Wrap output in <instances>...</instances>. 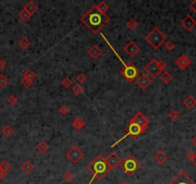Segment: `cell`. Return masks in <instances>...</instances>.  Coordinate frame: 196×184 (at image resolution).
<instances>
[{"label": "cell", "mask_w": 196, "mask_h": 184, "mask_svg": "<svg viewBox=\"0 0 196 184\" xmlns=\"http://www.w3.org/2000/svg\"><path fill=\"white\" fill-rule=\"evenodd\" d=\"M7 66V62L4 60H0V69H4Z\"/></svg>", "instance_id": "44"}, {"label": "cell", "mask_w": 196, "mask_h": 184, "mask_svg": "<svg viewBox=\"0 0 196 184\" xmlns=\"http://www.w3.org/2000/svg\"><path fill=\"white\" fill-rule=\"evenodd\" d=\"M22 78H26V79H29L31 80V81H34V79L36 78V73L31 69H28L26 70L24 73H23V76Z\"/></svg>", "instance_id": "29"}, {"label": "cell", "mask_w": 196, "mask_h": 184, "mask_svg": "<svg viewBox=\"0 0 196 184\" xmlns=\"http://www.w3.org/2000/svg\"><path fill=\"white\" fill-rule=\"evenodd\" d=\"M23 9H24L27 13H29L31 15H33L38 10V6L34 1L30 0V1H28L26 3V5L24 6V8H23Z\"/></svg>", "instance_id": "18"}, {"label": "cell", "mask_w": 196, "mask_h": 184, "mask_svg": "<svg viewBox=\"0 0 196 184\" xmlns=\"http://www.w3.org/2000/svg\"><path fill=\"white\" fill-rule=\"evenodd\" d=\"M168 117L172 120V121H176V120L180 117V114H179V112H178L177 110L173 109V110H171L170 112H169Z\"/></svg>", "instance_id": "34"}, {"label": "cell", "mask_w": 196, "mask_h": 184, "mask_svg": "<svg viewBox=\"0 0 196 184\" xmlns=\"http://www.w3.org/2000/svg\"><path fill=\"white\" fill-rule=\"evenodd\" d=\"M184 105L187 108H193L196 106V99L191 95H187L186 97L184 100Z\"/></svg>", "instance_id": "19"}, {"label": "cell", "mask_w": 196, "mask_h": 184, "mask_svg": "<svg viewBox=\"0 0 196 184\" xmlns=\"http://www.w3.org/2000/svg\"><path fill=\"white\" fill-rule=\"evenodd\" d=\"M59 112H60L62 115H66V114L69 112V108H68L67 106L62 105V106H61L60 108H59Z\"/></svg>", "instance_id": "38"}, {"label": "cell", "mask_w": 196, "mask_h": 184, "mask_svg": "<svg viewBox=\"0 0 196 184\" xmlns=\"http://www.w3.org/2000/svg\"><path fill=\"white\" fill-rule=\"evenodd\" d=\"M9 83V80L8 78L4 75V74H0V87H4L8 84Z\"/></svg>", "instance_id": "36"}, {"label": "cell", "mask_w": 196, "mask_h": 184, "mask_svg": "<svg viewBox=\"0 0 196 184\" xmlns=\"http://www.w3.org/2000/svg\"><path fill=\"white\" fill-rule=\"evenodd\" d=\"M166 48L168 51H173L175 49V43L171 41H168L166 42Z\"/></svg>", "instance_id": "39"}, {"label": "cell", "mask_w": 196, "mask_h": 184, "mask_svg": "<svg viewBox=\"0 0 196 184\" xmlns=\"http://www.w3.org/2000/svg\"><path fill=\"white\" fill-rule=\"evenodd\" d=\"M145 41L149 43V45L152 46L154 49H159V48L167 41V37L162 33V31L155 27L152 29L150 33H148L145 37Z\"/></svg>", "instance_id": "4"}, {"label": "cell", "mask_w": 196, "mask_h": 184, "mask_svg": "<svg viewBox=\"0 0 196 184\" xmlns=\"http://www.w3.org/2000/svg\"><path fill=\"white\" fill-rule=\"evenodd\" d=\"M96 6V8H97V10L99 11V12H101L102 14H106V12L109 10V5L106 3V2H104V1H101V2H99L98 4H96L95 5Z\"/></svg>", "instance_id": "26"}, {"label": "cell", "mask_w": 196, "mask_h": 184, "mask_svg": "<svg viewBox=\"0 0 196 184\" xmlns=\"http://www.w3.org/2000/svg\"><path fill=\"white\" fill-rule=\"evenodd\" d=\"M195 153L194 151H187V154L186 155V158L189 159L190 161H192L193 160V158H194V156H195Z\"/></svg>", "instance_id": "41"}, {"label": "cell", "mask_w": 196, "mask_h": 184, "mask_svg": "<svg viewBox=\"0 0 196 184\" xmlns=\"http://www.w3.org/2000/svg\"><path fill=\"white\" fill-rule=\"evenodd\" d=\"M18 45L19 47L21 48V49L23 50H26L29 48V46L31 45V41H30V39L27 38L26 37H23L22 38L19 39V41H18Z\"/></svg>", "instance_id": "22"}, {"label": "cell", "mask_w": 196, "mask_h": 184, "mask_svg": "<svg viewBox=\"0 0 196 184\" xmlns=\"http://www.w3.org/2000/svg\"><path fill=\"white\" fill-rule=\"evenodd\" d=\"M153 157H154V160L156 161V163L159 165H163L168 159V156L164 154L162 151H160L158 153H156Z\"/></svg>", "instance_id": "17"}, {"label": "cell", "mask_w": 196, "mask_h": 184, "mask_svg": "<svg viewBox=\"0 0 196 184\" xmlns=\"http://www.w3.org/2000/svg\"><path fill=\"white\" fill-rule=\"evenodd\" d=\"M119 167L125 174L131 177L140 169V163L132 155H130L121 161Z\"/></svg>", "instance_id": "6"}, {"label": "cell", "mask_w": 196, "mask_h": 184, "mask_svg": "<svg viewBox=\"0 0 196 184\" xmlns=\"http://www.w3.org/2000/svg\"><path fill=\"white\" fill-rule=\"evenodd\" d=\"M129 123H134V124H137L138 125L139 127H143V129H147V126L149 125V120L148 118L143 115L142 112H140V111H138V112H137L134 116H133L131 119Z\"/></svg>", "instance_id": "9"}, {"label": "cell", "mask_w": 196, "mask_h": 184, "mask_svg": "<svg viewBox=\"0 0 196 184\" xmlns=\"http://www.w3.org/2000/svg\"><path fill=\"white\" fill-rule=\"evenodd\" d=\"M14 133V127L10 125H6L2 129V134L6 137H11Z\"/></svg>", "instance_id": "23"}, {"label": "cell", "mask_w": 196, "mask_h": 184, "mask_svg": "<svg viewBox=\"0 0 196 184\" xmlns=\"http://www.w3.org/2000/svg\"><path fill=\"white\" fill-rule=\"evenodd\" d=\"M181 25L186 31H191L196 26V20L191 17V15H186L181 20Z\"/></svg>", "instance_id": "14"}, {"label": "cell", "mask_w": 196, "mask_h": 184, "mask_svg": "<svg viewBox=\"0 0 196 184\" xmlns=\"http://www.w3.org/2000/svg\"><path fill=\"white\" fill-rule=\"evenodd\" d=\"M20 168L22 169V171L26 173V174H29L31 173L33 170H34V164L32 161H30V160H25L24 162H23L20 166Z\"/></svg>", "instance_id": "20"}, {"label": "cell", "mask_w": 196, "mask_h": 184, "mask_svg": "<svg viewBox=\"0 0 196 184\" xmlns=\"http://www.w3.org/2000/svg\"><path fill=\"white\" fill-rule=\"evenodd\" d=\"M88 53H89V55L90 56V57L93 59V60H97L98 58H100L101 56H102V54H103V51H102V49L99 47V46H97V45H92L90 49H89V51H88Z\"/></svg>", "instance_id": "16"}, {"label": "cell", "mask_w": 196, "mask_h": 184, "mask_svg": "<svg viewBox=\"0 0 196 184\" xmlns=\"http://www.w3.org/2000/svg\"><path fill=\"white\" fill-rule=\"evenodd\" d=\"M110 20L111 18H109V15L99 12L95 5H93L80 18V21L92 34H98L103 27L110 22Z\"/></svg>", "instance_id": "1"}, {"label": "cell", "mask_w": 196, "mask_h": 184, "mask_svg": "<svg viewBox=\"0 0 196 184\" xmlns=\"http://www.w3.org/2000/svg\"><path fill=\"white\" fill-rule=\"evenodd\" d=\"M77 82L79 84H84L86 81H87V77H86V75L84 73H80L79 75L77 76Z\"/></svg>", "instance_id": "40"}, {"label": "cell", "mask_w": 196, "mask_h": 184, "mask_svg": "<svg viewBox=\"0 0 196 184\" xmlns=\"http://www.w3.org/2000/svg\"><path fill=\"white\" fill-rule=\"evenodd\" d=\"M160 78H161V80H162V81L164 84H169L172 81V78H173V77H172V75L169 73V72L164 71V72H162V73L161 74Z\"/></svg>", "instance_id": "25"}, {"label": "cell", "mask_w": 196, "mask_h": 184, "mask_svg": "<svg viewBox=\"0 0 196 184\" xmlns=\"http://www.w3.org/2000/svg\"><path fill=\"white\" fill-rule=\"evenodd\" d=\"M126 25H127V27L130 29V30H135L137 27H138V21L137 20H135V19H130V20H128L127 21V23H126Z\"/></svg>", "instance_id": "31"}, {"label": "cell", "mask_w": 196, "mask_h": 184, "mask_svg": "<svg viewBox=\"0 0 196 184\" xmlns=\"http://www.w3.org/2000/svg\"><path fill=\"white\" fill-rule=\"evenodd\" d=\"M62 86L65 87V88H69V87L72 85V80L70 79L69 77H66L65 79H62Z\"/></svg>", "instance_id": "30"}, {"label": "cell", "mask_w": 196, "mask_h": 184, "mask_svg": "<svg viewBox=\"0 0 196 184\" xmlns=\"http://www.w3.org/2000/svg\"><path fill=\"white\" fill-rule=\"evenodd\" d=\"M31 17H32V15H31L29 13H27L24 9H22V10L19 12V14H18V18H19L22 21H24V22H27V21L30 19Z\"/></svg>", "instance_id": "27"}, {"label": "cell", "mask_w": 196, "mask_h": 184, "mask_svg": "<svg viewBox=\"0 0 196 184\" xmlns=\"http://www.w3.org/2000/svg\"><path fill=\"white\" fill-rule=\"evenodd\" d=\"M105 161L106 163L108 164L109 168H110V170L113 171L114 169H115V168L117 166H119L120 163H121V158L117 155L116 154L114 153H111L108 156L105 157Z\"/></svg>", "instance_id": "11"}, {"label": "cell", "mask_w": 196, "mask_h": 184, "mask_svg": "<svg viewBox=\"0 0 196 184\" xmlns=\"http://www.w3.org/2000/svg\"><path fill=\"white\" fill-rule=\"evenodd\" d=\"M176 65H177V66L180 68V69H182V70H186L187 67L189 66H190L191 65V60L187 57L186 55H185V54H182L181 56H180V57L176 60Z\"/></svg>", "instance_id": "13"}, {"label": "cell", "mask_w": 196, "mask_h": 184, "mask_svg": "<svg viewBox=\"0 0 196 184\" xmlns=\"http://www.w3.org/2000/svg\"><path fill=\"white\" fill-rule=\"evenodd\" d=\"M168 184H196L184 171L180 172Z\"/></svg>", "instance_id": "10"}, {"label": "cell", "mask_w": 196, "mask_h": 184, "mask_svg": "<svg viewBox=\"0 0 196 184\" xmlns=\"http://www.w3.org/2000/svg\"><path fill=\"white\" fill-rule=\"evenodd\" d=\"M0 168H1V169H3L4 171L8 172V171L11 169V164L8 162V161H6V160H2L1 162H0Z\"/></svg>", "instance_id": "37"}, {"label": "cell", "mask_w": 196, "mask_h": 184, "mask_svg": "<svg viewBox=\"0 0 196 184\" xmlns=\"http://www.w3.org/2000/svg\"><path fill=\"white\" fill-rule=\"evenodd\" d=\"M71 91L75 96H79L84 92V88L81 86V84H74L71 88Z\"/></svg>", "instance_id": "28"}, {"label": "cell", "mask_w": 196, "mask_h": 184, "mask_svg": "<svg viewBox=\"0 0 196 184\" xmlns=\"http://www.w3.org/2000/svg\"><path fill=\"white\" fill-rule=\"evenodd\" d=\"M191 143H192V145L196 146V135H194V136L191 138Z\"/></svg>", "instance_id": "45"}, {"label": "cell", "mask_w": 196, "mask_h": 184, "mask_svg": "<svg viewBox=\"0 0 196 184\" xmlns=\"http://www.w3.org/2000/svg\"><path fill=\"white\" fill-rule=\"evenodd\" d=\"M124 52L128 55L129 58H134L135 56L140 51V47L135 41H129L123 48Z\"/></svg>", "instance_id": "12"}, {"label": "cell", "mask_w": 196, "mask_h": 184, "mask_svg": "<svg viewBox=\"0 0 196 184\" xmlns=\"http://www.w3.org/2000/svg\"><path fill=\"white\" fill-rule=\"evenodd\" d=\"M20 84L24 86L25 88H29V87L33 84V81H31V80L26 79V78H22L21 81H20Z\"/></svg>", "instance_id": "32"}, {"label": "cell", "mask_w": 196, "mask_h": 184, "mask_svg": "<svg viewBox=\"0 0 196 184\" xmlns=\"http://www.w3.org/2000/svg\"><path fill=\"white\" fill-rule=\"evenodd\" d=\"M48 150H49V145L45 141L40 142L37 146V151H40V153H42V154H45Z\"/></svg>", "instance_id": "24"}, {"label": "cell", "mask_w": 196, "mask_h": 184, "mask_svg": "<svg viewBox=\"0 0 196 184\" xmlns=\"http://www.w3.org/2000/svg\"><path fill=\"white\" fill-rule=\"evenodd\" d=\"M192 162V164L196 167V155H195V156H194V158H193V160L191 161Z\"/></svg>", "instance_id": "46"}, {"label": "cell", "mask_w": 196, "mask_h": 184, "mask_svg": "<svg viewBox=\"0 0 196 184\" xmlns=\"http://www.w3.org/2000/svg\"><path fill=\"white\" fill-rule=\"evenodd\" d=\"M66 156L73 164H77L85 156V154L83 153V151L78 146H72L66 151Z\"/></svg>", "instance_id": "8"}, {"label": "cell", "mask_w": 196, "mask_h": 184, "mask_svg": "<svg viewBox=\"0 0 196 184\" xmlns=\"http://www.w3.org/2000/svg\"><path fill=\"white\" fill-rule=\"evenodd\" d=\"M7 174H8V172L4 171L3 169H1V168H0V180L4 179L7 177Z\"/></svg>", "instance_id": "42"}, {"label": "cell", "mask_w": 196, "mask_h": 184, "mask_svg": "<svg viewBox=\"0 0 196 184\" xmlns=\"http://www.w3.org/2000/svg\"><path fill=\"white\" fill-rule=\"evenodd\" d=\"M121 184H131V183H130V182H128V181H123Z\"/></svg>", "instance_id": "47"}, {"label": "cell", "mask_w": 196, "mask_h": 184, "mask_svg": "<svg viewBox=\"0 0 196 184\" xmlns=\"http://www.w3.org/2000/svg\"><path fill=\"white\" fill-rule=\"evenodd\" d=\"M87 169L89 172L92 174V178L89 181L88 184H92L93 180L98 179L102 180L106 175L111 172L108 164L105 161V157L102 155H98L94 157V159L88 165Z\"/></svg>", "instance_id": "2"}, {"label": "cell", "mask_w": 196, "mask_h": 184, "mask_svg": "<svg viewBox=\"0 0 196 184\" xmlns=\"http://www.w3.org/2000/svg\"><path fill=\"white\" fill-rule=\"evenodd\" d=\"M166 68V65L163 61H158L156 59H152L147 65L144 66V70L146 73L152 77L153 79H156L161 73L164 72Z\"/></svg>", "instance_id": "5"}, {"label": "cell", "mask_w": 196, "mask_h": 184, "mask_svg": "<svg viewBox=\"0 0 196 184\" xmlns=\"http://www.w3.org/2000/svg\"><path fill=\"white\" fill-rule=\"evenodd\" d=\"M72 126H73V127L75 130H77V131H81L83 127H85V121H84V119L83 118H81V117H77L74 121H73V123H72Z\"/></svg>", "instance_id": "21"}, {"label": "cell", "mask_w": 196, "mask_h": 184, "mask_svg": "<svg viewBox=\"0 0 196 184\" xmlns=\"http://www.w3.org/2000/svg\"><path fill=\"white\" fill-rule=\"evenodd\" d=\"M126 134L124 135V136H122L120 139H118L116 142H114L113 145L111 146V148H114L115 147L117 144L120 143L121 141H123L125 138H127L128 136H132V137H134V138H137L138 137L139 135H142V133H144V131H146L145 129H143V127H139L138 125L137 124H134V123H129V125L127 126L126 127Z\"/></svg>", "instance_id": "7"}, {"label": "cell", "mask_w": 196, "mask_h": 184, "mask_svg": "<svg viewBox=\"0 0 196 184\" xmlns=\"http://www.w3.org/2000/svg\"><path fill=\"white\" fill-rule=\"evenodd\" d=\"M7 102H8V104H9V105L14 106L15 104H18V97H17L15 95H11V96H9V97H8Z\"/></svg>", "instance_id": "33"}, {"label": "cell", "mask_w": 196, "mask_h": 184, "mask_svg": "<svg viewBox=\"0 0 196 184\" xmlns=\"http://www.w3.org/2000/svg\"><path fill=\"white\" fill-rule=\"evenodd\" d=\"M190 10L194 13H196V0H193V1L190 2Z\"/></svg>", "instance_id": "43"}, {"label": "cell", "mask_w": 196, "mask_h": 184, "mask_svg": "<svg viewBox=\"0 0 196 184\" xmlns=\"http://www.w3.org/2000/svg\"><path fill=\"white\" fill-rule=\"evenodd\" d=\"M64 179H65L66 182H71V181L74 179V174H73L71 172L67 171V172L65 173V174H64Z\"/></svg>", "instance_id": "35"}, {"label": "cell", "mask_w": 196, "mask_h": 184, "mask_svg": "<svg viewBox=\"0 0 196 184\" xmlns=\"http://www.w3.org/2000/svg\"><path fill=\"white\" fill-rule=\"evenodd\" d=\"M101 37L104 38V41H106V43H108L109 47L111 48V50L115 54V56L117 58H118V60L120 61V62L123 65V68L120 69V74L124 77V79L126 80V81H128L129 83H133V82H135L136 80L138 78V76L140 75L139 74V70L137 68V66L134 65V63H125L123 61V60L119 57V55L117 54V52L114 49V47L112 46V44L110 43V41H108V39L106 38V37L103 35V34H100Z\"/></svg>", "instance_id": "3"}, {"label": "cell", "mask_w": 196, "mask_h": 184, "mask_svg": "<svg viewBox=\"0 0 196 184\" xmlns=\"http://www.w3.org/2000/svg\"><path fill=\"white\" fill-rule=\"evenodd\" d=\"M151 79L149 78L147 75L142 74V75H139L138 78L137 79V84L142 89H146L147 87L151 84Z\"/></svg>", "instance_id": "15"}]
</instances>
